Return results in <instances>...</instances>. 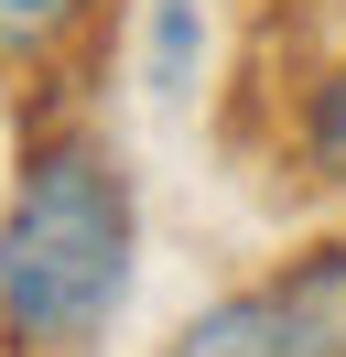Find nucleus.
<instances>
[{
	"instance_id": "1",
	"label": "nucleus",
	"mask_w": 346,
	"mask_h": 357,
	"mask_svg": "<svg viewBox=\"0 0 346 357\" xmlns=\"http://www.w3.org/2000/svg\"><path fill=\"white\" fill-rule=\"evenodd\" d=\"M130 282V184L108 152L65 141L22 174L0 217V325L22 347H86Z\"/></svg>"
},
{
	"instance_id": "2",
	"label": "nucleus",
	"mask_w": 346,
	"mask_h": 357,
	"mask_svg": "<svg viewBox=\"0 0 346 357\" xmlns=\"http://www.w3.org/2000/svg\"><path fill=\"white\" fill-rule=\"evenodd\" d=\"M163 357H346V249H324V260L195 314Z\"/></svg>"
},
{
	"instance_id": "3",
	"label": "nucleus",
	"mask_w": 346,
	"mask_h": 357,
	"mask_svg": "<svg viewBox=\"0 0 346 357\" xmlns=\"http://www.w3.org/2000/svg\"><path fill=\"white\" fill-rule=\"evenodd\" d=\"M76 11H86V0H0V54H33V44H54Z\"/></svg>"
},
{
	"instance_id": "4",
	"label": "nucleus",
	"mask_w": 346,
	"mask_h": 357,
	"mask_svg": "<svg viewBox=\"0 0 346 357\" xmlns=\"http://www.w3.org/2000/svg\"><path fill=\"white\" fill-rule=\"evenodd\" d=\"M151 54H163V87H184V66H195V0H163V22H151Z\"/></svg>"
},
{
	"instance_id": "5",
	"label": "nucleus",
	"mask_w": 346,
	"mask_h": 357,
	"mask_svg": "<svg viewBox=\"0 0 346 357\" xmlns=\"http://www.w3.org/2000/svg\"><path fill=\"white\" fill-rule=\"evenodd\" d=\"M314 162H324V174H346V66L324 76V98H314Z\"/></svg>"
}]
</instances>
